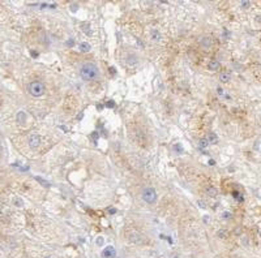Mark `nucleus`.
<instances>
[{
  "instance_id": "6e6552de",
  "label": "nucleus",
  "mask_w": 261,
  "mask_h": 258,
  "mask_svg": "<svg viewBox=\"0 0 261 258\" xmlns=\"http://www.w3.org/2000/svg\"><path fill=\"white\" fill-rule=\"evenodd\" d=\"M230 78H231V75H230V72H222L221 75H219V80H221V82H223V84L229 82V81H230Z\"/></svg>"
},
{
  "instance_id": "412c9836",
  "label": "nucleus",
  "mask_w": 261,
  "mask_h": 258,
  "mask_svg": "<svg viewBox=\"0 0 261 258\" xmlns=\"http://www.w3.org/2000/svg\"><path fill=\"white\" fill-rule=\"evenodd\" d=\"M223 217H224V219H229V217L231 218V214H229V212H224V214H223Z\"/></svg>"
},
{
  "instance_id": "4be33fe9",
  "label": "nucleus",
  "mask_w": 261,
  "mask_h": 258,
  "mask_svg": "<svg viewBox=\"0 0 261 258\" xmlns=\"http://www.w3.org/2000/svg\"><path fill=\"white\" fill-rule=\"evenodd\" d=\"M175 150H179V151H182V147H180V146H179V144H178V145L175 146Z\"/></svg>"
},
{
  "instance_id": "aec40b11",
  "label": "nucleus",
  "mask_w": 261,
  "mask_h": 258,
  "mask_svg": "<svg viewBox=\"0 0 261 258\" xmlns=\"http://www.w3.org/2000/svg\"><path fill=\"white\" fill-rule=\"evenodd\" d=\"M217 91H218L219 95H223V94H224V93H223V89H222V87H219V86L217 87Z\"/></svg>"
},
{
  "instance_id": "0eeeda50",
  "label": "nucleus",
  "mask_w": 261,
  "mask_h": 258,
  "mask_svg": "<svg viewBox=\"0 0 261 258\" xmlns=\"http://www.w3.org/2000/svg\"><path fill=\"white\" fill-rule=\"evenodd\" d=\"M208 68L210 69V71H218L219 69V61L217 60V59H213V60H210L209 61V64H208Z\"/></svg>"
},
{
  "instance_id": "dca6fc26",
  "label": "nucleus",
  "mask_w": 261,
  "mask_h": 258,
  "mask_svg": "<svg viewBox=\"0 0 261 258\" xmlns=\"http://www.w3.org/2000/svg\"><path fill=\"white\" fill-rule=\"evenodd\" d=\"M97 245H99V246L103 245V237H98L97 239Z\"/></svg>"
},
{
  "instance_id": "20e7f679",
  "label": "nucleus",
  "mask_w": 261,
  "mask_h": 258,
  "mask_svg": "<svg viewBox=\"0 0 261 258\" xmlns=\"http://www.w3.org/2000/svg\"><path fill=\"white\" fill-rule=\"evenodd\" d=\"M39 145H41V137H39V134L33 133L30 137H29V146H30V149H33V150L38 149Z\"/></svg>"
},
{
  "instance_id": "2eb2a0df",
  "label": "nucleus",
  "mask_w": 261,
  "mask_h": 258,
  "mask_svg": "<svg viewBox=\"0 0 261 258\" xmlns=\"http://www.w3.org/2000/svg\"><path fill=\"white\" fill-rule=\"evenodd\" d=\"M240 5L243 7V8H248V7L251 5V3L249 2H240Z\"/></svg>"
},
{
  "instance_id": "9d476101",
  "label": "nucleus",
  "mask_w": 261,
  "mask_h": 258,
  "mask_svg": "<svg viewBox=\"0 0 261 258\" xmlns=\"http://www.w3.org/2000/svg\"><path fill=\"white\" fill-rule=\"evenodd\" d=\"M201 45L204 46L205 48H209L210 46H212V39H210V38H208V37H205V38H202V41H201Z\"/></svg>"
},
{
  "instance_id": "a211bd4d",
  "label": "nucleus",
  "mask_w": 261,
  "mask_h": 258,
  "mask_svg": "<svg viewBox=\"0 0 261 258\" xmlns=\"http://www.w3.org/2000/svg\"><path fill=\"white\" fill-rule=\"evenodd\" d=\"M234 196H235V198H236L238 201H242V200H243V198H242V194H239L238 192H235V193H234Z\"/></svg>"
},
{
  "instance_id": "39448f33",
  "label": "nucleus",
  "mask_w": 261,
  "mask_h": 258,
  "mask_svg": "<svg viewBox=\"0 0 261 258\" xmlns=\"http://www.w3.org/2000/svg\"><path fill=\"white\" fill-rule=\"evenodd\" d=\"M101 256H102V258H115L116 250H115V248L112 245H108V246L103 248V250L101 252Z\"/></svg>"
},
{
  "instance_id": "ddd939ff",
  "label": "nucleus",
  "mask_w": 261,
  "mask_h": 258,
  "mask_svg": "<svg viewBox=\"0 0 261 258\" xmlns=\"http://www.w3.org/2000/svg\"><path fill=\"white\" fill-rule=\"evenodd\" d=\"M127 63H128L129 65L136 64V63H137V57H136V55H128V56H127Z\"/></svg>"
},
{
  "instance_id": "5701e85b",
  "label": "nucleus",
  "mask_w": 261,
  "mask_h": 258,
  "mask_svg": "<svg viewBox=\"0 0 261 258\" xmlns=\"http://www.w3.org/2000/svg\"><path fill=\"white\" fill-rule=\"evenodd\" d=\"M112 103H114V102H108V105H107V106H108V107H112V106H114Z\"/></svg>"
},
{
  "instance_id": "9b49d317",
  "label": "nucleus",
  "mask_w": 261,
  "mask_h": 258,
  "mask_svg": "<svg viewBox=\"0 0 261 258\" xmlns=\"http://www.w3.org/2000/svg\"><path fill=\"white\" fill-rule=\"evenodd\" d=\"M80 51H82V52H88V51H90V45H89V43H86V42H82L81 45H80Z\"/></svg>"
},
{
  "instance_id": "f03ea898",
  "label": "nucleus",
  "mask_w": 261,
  "mask_h": 258,
  "mask_svg": "<svg viewBox=\"0 0 261 258\" xmlns=\"http://www.w3.org/2000/svg\"><path fill=\"white\" fill-rule=\"evenodd\" d=\"M27 90H29V94L30 95H33L35 98H39L45 94L46 87H45V84L41 82V81H33V82L29 84Z\"/></svg>"
},
{
  "instance_id": "f8f14e48",
  "label": "nucleus",
  "mask_w": 261,
  "mask_h": 258,
  "mask_svg": "<svg viewBox=\"0 0 261 258\" xmlns=\"http://www.w3.org/2000/svg\"><path fill=\"white\" fill-rule=\"evenodd\" d=\"M210 144L208 141V138H201L200 141H199V147H201V149H205V147H208Z\"/></svg>"
},
{
  "instance_id": "f3484780",
  "label": "nucleus",
  "mask_w": 261,
  "mask_h": 258,
  "mask_svg": "<svg viewBox=\"0 0 261 258\" xmlns=\"http://www.w3.org/2000/svg\"><path fill=\"white\" fill-rule=\"evenodd\" d=\"M206 192H208L209 194H212V196H214V194H215V189H213V188H208V189H206Z\"/></svg>"
},
{
  "instance_id": "423d86ee",
  "label": "nucleus",
  "mask_w": 261,
  "mask_h": 258,
  "mask_svg": "<svg viewBox=\"0 0 261 258\" xmlns=\"http://www.w3.org/2000/svg\"><path fill=\"white\" fill-rule=\"evenodd\" d=\"M16 119H17V123H18V124H21V125L25 124V123H26V119H27V117H26V112H25V111H18V112H17V116H16Z\"/></svg>"
},
{
  "instance_id": "f257e3e1",
  "label": "nucleus",
  "mask_w": 261,
  "mask_h": 258,
  "mask_svg": "<svg viewBox=\"0 0 261 258\" xmlns=\"http://www.w3.org/2000/svg\"><path fill=\"white\" fill-rule=\"evenodd\" d=\"M98 75H99L98 67L93 63H86L81 67V69H80V76L85 81H91L94 78H97Z\"/></svg>"
},
{
  "instance_id": "6ab92c4d",
  "label": "nucleus",
  "mask_w": 261,
  "mask_h": 258,
  "mask_svg": "<svg viewBox=\"0 0 261 258\" xmlns=\"http://www.w3.org/2000/svg\"><path fill=\"white\" fill-rule=\"evenodd\" d=\"M67 46H69V47L75 46V39H68V42H67Z\"/></svg>"
},
{
  "instance_id": "1a4fd4ad",
  "label": "nucleus",
  "mask_w": 261,
  "mask_h": 258,
  "mask_svg": "<svg viewBox=\"0 0 261 258\" xmlns=\"http://www.w3.org/2000/svg\"><path fill=\"white\" fill-rule=\"evenodd\" d=\"M150 37H151V41H153V42H158L159 39H161V34H159L158 30H151Z\"/></svg>"
},
{
  "instance_id": "b1692460",
  "label": "nucleus",
  "mask_w": 261,
  "mask_h": 258,
  "mask_svg": "<svg viewBox=\"0 0 261 258\" xmlns=\"http://www.w3.org/2000/svg\"><path fill=\"white\" fill-rule=\"evenodd\" d=\"M46 258H52V257H46Z\"/></svg>"
},
{
  "instance_id": "4468645a",
  "label": "nucleus",
  "mask_w": 261,
  "mask_h": 258,
  "mask_svg": "<svg viewBox=\"0 0 261 258\" xmlns=\"http://www.w3.org/2000/svg\"><path fill=\"white\" fill-rule=\"evenodd\" d=\"M209 137H210V138H208L209 144H210V142H215V141H217V136H215L214 133H210V134H209Z\"/></svg>"
},
{
  "instance_id": "7ed1b4c3",
  "label": "nucleus",
  "mask_w": 261,
  "mask_h": 258,
  "mask_svg": "<svg viewBox=\"0 0 261 258\" xmlns=\"http://www.w3.org/2000/svg\"><path fill=\"white\" fill-rule=\"evenodd\" d=\"M141 197L146 203H154L157 201V192L153 188H145L142 190Z\"/></svg>"
}]
</instances>
